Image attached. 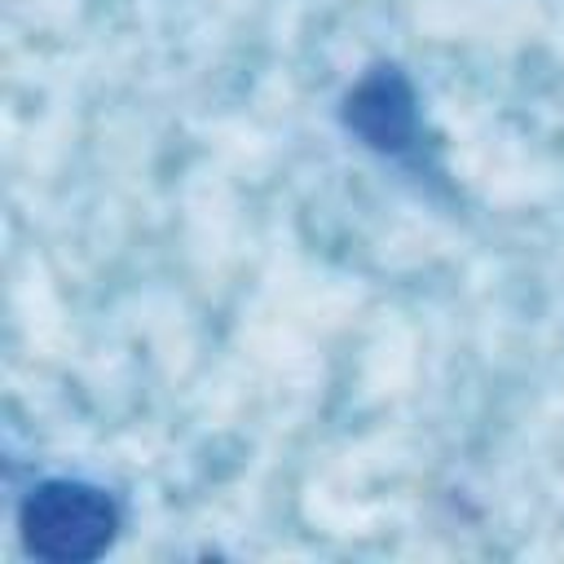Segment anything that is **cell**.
Instances as JSON below:
<instances>
[{
    "label": "cell",
    "mask_w": 564,
    "mask_h": 564,
    "mask_svg": "<svg viewBox=\"0 0 564 564\" xmlns=\"http://www.w3.org/2000/svg\"><path fill=\"white\" fill-rule=\"evenodd\" d=\"M339 123L361 150L379 159L392 163L414 159L423 119H419V88L405 75V66L397 62L366 66L339 97Z\"/></svg>",
    "instance_id": "cell-2"
},
{
    "label": "cell",
    "mask_w": 564,
    "mask_h": 564,
    "mask_svg": "<svg viewBox=\"0 0 564 564\" xmlns=\"http://www.w3.org/2000/svg\"><path fill=\"white\" fill-rule=\"evenodd\" d=\"M123 533L119 498L84 476H44L18 498V538L31 560L88 564Z\"/></svg>",
    "instance_id": "cell-1"
}]
</instances>
